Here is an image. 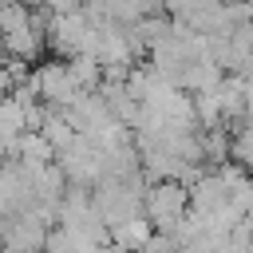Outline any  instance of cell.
Returning a JSON list of instances; mask_svg holds the SVG:
<instances>
[{
	"instance_id": "1",
	"label": "cell",
	"mask_w": 253,
	"mask_h": 253,
	"mask_svg": "<svg viewBox=\"0 0 253 253\" xmlns=\"http://www.w3.org/2000/svg\"><path fill=\"white\" fill-rule=\"evenodd\" d=\"M142 213L154 225V233H174L182 225V217L190 213V186L186 182H154V186H146Z\"/></svg>"
},
{
	"instance_id": "2",
	"label": "cell",
	"mask_w": 253,
	"mask_h": 253,
	"mask_svg": "<svg viewBox=\"0 0 253 253\" xmlns=\"http://www.w3.org/2000/svg\"><path fill=\"white\" fill-rule=\"evenodd\" d=\"M36 83H40V103L51 107V111H71L79 103V95H87V91H79V83L71 79V67L63 59L40 63L36 67Z\"/></svg>"
},
{
	"instance_id": "3",
	"label": "cell",
	"mask_w": 253,
	"mask_h": 253,
	"mask_svg": "<svg viewBox=\"0 0 253 253\" xmlns=\"http://www.w3.org/2000/svg\"><path fill=\"white\" fill-rule=\"evenodd\" d=\"M43 253H79V245H75V237L63 225H51V233L43 241Z\"/></svg>"
}]
</instances>
